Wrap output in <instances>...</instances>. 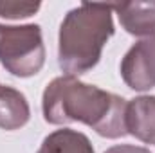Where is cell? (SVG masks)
Here are the masks:
<instances>
[{"label":"cell","instance_id":"6da1fadb","mask_svg":"<svg viewBox=\"0 0 155 153\" xmlns=\"http://www.w3.org/2000/svg\"><path fill=\"white\" fill-rule=\"evenodd\" d=\"M41 112L49 124L83 122L107 139L128 135L124 126L126 99L96 85L83 83L74 76L63 74L45 86Z\"/></svg>","mask_w":155,"mask_h":153},{"label":"cell","instance_id":"7a4b0ae2","mask_svg":"<svg viewBox=\"0 0 155 153\" xmlns=\"http://www.w3.org/2000/svg\"><path fill=\"white\" fill-rule=\"evenodd\" d=\"M114 33L112 4L81 2L71 9L58 34V65L65 76L78 77L92 70Z\"/></svg>","mask_w":155,"mask_h":153},{"label":"cell","instance_id":"3957f363","mask_svg":"<svg viewBox=\"0 0 155 153\" xmlns=\"http://www.w3.org/2000/svg\"><path fill=\"white\" fill-rule=\"evenodd\" d=\"M0 63L16 77L36 76L45 65V45L41 27L36 24H0Z\"/></svg>","mask_w":155,"mask_h":153},{"label":"cell","instance_id":"277c9868","mask_svg":"<svg viewBox=\"0 0 155 153\" xmlns=\"http://www.w3.org/2000/svg\"><path fill=\"white\" fill-rule=\"evenodd\" d=\"M121 77L128 88L144 92L155 88V33L135 41L121 60Z\"/></svg>","mask_w":155,"mask_h":153},{"label":"cell","instance_id":"5b68a950","mask_svg":"<svg viewBox=\"0 0 155 153\" xmlns=\"http://www.w3.org/2000/svg\"><path fill=\"white\" fill-rule=\"evenodd\" d=\"M126 133L155 146V96H139L126 103Z\"/></svg>","mask_w":155,"mask_h":153},{"label":"cell","instance_id":"8992f818","mask_svg":"<svg viewBox=\"0 0 155 153\" xmlns=\"http://www.w3.org/2000/svg\"><path fill=\"white\" fill-rule=\"evenodd\" d=\"M123 29L134 36H150L155 33V2L112 4Z\"/></svg>","mask_w":155,"mask_h":153},{"label":"cell","instance_id":"52a82bcc","mask_svg":"<svg viewBox=\"0 0 155 153\" xmlns=\"http://www.w3.org/2000/svg\"><path fill=\"white\" fill-rule=\"evenodd\" d=\"M31 108L25 96L13 88L0 85V128L5 132H15L29 122Z\"/></svg>","mask_w":155,"mask_h":153},{"label":"cell","instance_id":"ba28073f","mask_svg":"<svg viewBox=\"0 0 155 153\" xmlns=\"http://www.w3.org/2000/svg\"><path fill=\"white\" fill-rule=\"evenodd\" d=\"M36 153H94V146L85 133L61 128L49 133Z\"/></svg>","mask_w":155,"mask_h":153},{"label":"cell","instance_id":"9c48e42d","mask_svg":"<svg viewBox=\"0 0 155 153\" xmlns=\"http://www.w3.org/2000/svg\"><path fill=\"white\" fill-rule=\"evenodd\" d=\"M41 7L40 2H9L0 0V18L5 20H20L29 18Z\"/></svg>","mask_w":155,"mask_h":153},{"label":"cell","instance_id":"30bf717a","mask_svg":"<svg viewBox=\"0 0 155 153\" xmlns=\"http://www.w3.org/2000/svg\"><path fill=\"white\" fill-rule=\"evenodd\" d=\"M105 153H152L144 146H134V144H117L108 148Z\"/></svg>","mask_w":155,"mask_h":153}]
</instances>
